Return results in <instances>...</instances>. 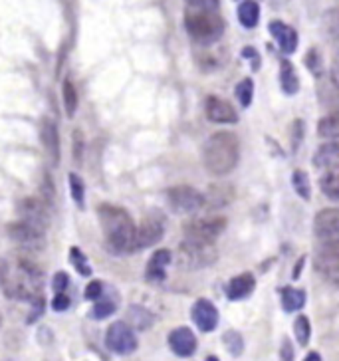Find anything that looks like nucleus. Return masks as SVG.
I'll use <instances>...</instances> for the list:
<instances>
[{
    "label": "nucleus",
    "mask_w": 339,
    "mask_h": 361,
    "mask_svg": "<svg viewBox=\"0 0 339 361\" xmlns=\"http://www.w3.org/2000/svg\"><path fill=\"white\" fill-rule=\"evenodd\" d=\"M256 288V280L250 272H244V274H238L234 276L228 284H226V298L233 300V302H238V300H244L248 298Z\"/></svg>",
    "instance_id": "20"
},
{
    "label": "nucleus",
    "mask_w": 339,
    "mask_h": 361,
    "mask_svg": "<svg viewBox=\"0 0 339 361\" xmlns=\"http://www.w3.org/2000/svg\"><path fill=\"white\" fill-rule=\"evenodd\" d=\"M62 97H64V107L68 117L75 116V109H78V92H75V85L72 84V80H66L62 85Z\"/></svg>",
    "instance_id": "29"
},
{
    "label": "nucleus",
    "mask_w": 339,
    "mask_h": 361,
    "mask_svg": "<svg viewBox=\"0 0 339 361\" xmlns=\"http://www.w3.org/2000/svg\"><path fill=\"white\" fill-rule=\"evenodd\" d=\"M238 20L244 28H254L260 20V6L256 0H244L238 6Z\"/></svg>",
    "instance_id": "25"
},
{
    "label": "nucleus",
    "mask_w": 339,
    "mask_h": 361,
    "mask_svg": "<svg viewBox=\"0 0 339 361\" xmlns=\"http://www.w3.org/2000/svg\"><path fill=\"white\" fill-rule=\"evenodd\" d=\"M319 189L328 199L339 201V165H329L319 179Z\"/></svg>",
    "instance_id": "22"
},
{
    "label": "nucleus",
    "mask_w": 339,
    "mask_h": 361,
    "mask_svg": "<svg viewBox=\"0 0 339 361\" xmlns=\"http://www.w3.org/2000/svg\"><path fill=\"white\" fill-rule=\"evenodd\" d=\"M339 161V137L338 139H328L323 145H319V149L314 155V163L318 167H329V165H335Z\"/></svg>",
    "instance_id": "21"
},
{
    "label": "nucleus",
    "mask_w": 339,
    "mask_h": 361,
    "mask_svg": "<svg viewBox=\"0 0 339 361\" xmlns=\"http://www.w3.org/2000/svg\"><path fill=\"white\" fill-rule=\"evenodd\" d=\"M191 8H204V11H216L218 0H187Z\"/></svg>",
    "instance_id": "42"
},
{
    "label": "nucleus",
    "mask_w": 339,
    "mask_h": 361,
    "mask_svg": "<svg viewBox=\"0 0 339 361\" xmlns=\"http://www.w3.org/2000/svg\"><path fill=\"white\" fill-rule=\"evenodd\" d=\"M304 361H321V357H319V353L318 351H309L306 355V360Z\"/></svg>",
    "instance_id": "46"
},
{
    "label": "nucleus",
    "mask_w": 339,
    "mask_h": 361,
    "mask_svg": "<svg viewBox=\"0 0 339 361\" xmlns=\"http://www.w3.org/2000/svg\"><path fill=\"white\" fill-rule=\"evenodd\" d=\"M165 233V224L163 219L151 214L147 219H143V223L137 226V233H135V250L141 248H149V246L157 245Z\"/></svg>",
    "instance_id": "12"
},
{
    "label": "nucleus",
    "mask_w": 339,
    "mask_h": 361,
    "mask_svg": "<svg viewBox=\"0 0 339 361\" xmlns=\"http://www.w3.org/2000/svg\"><path fill=\"white\" fill-rule=\"evenodd\" d=\"M294 336H296L297 343L302 348H306L309 343V338H312V324L307 316H297L296 322H294Z\"/></svg>",
    "instance_id": "30"
},
{
    "label": "nucleus",
    "mask_w": 339,
    "mask_h": 361,
    "mask_svg": "<svg viewBox=\"0 0 339 361\" xmlns=\"http://www.w3.org/2000/svg\"><path fill=\"white\" fill-rule=\"evenodd\" d=\"M280 84H282V90L286 92L288 96H294L300 90V80H297L296 70L288 60H282V64H280Z\"/></svg>",
    "instance_id": "24"
},
{
    "label": "nucleus",
    "mask_w": 339,
    "mask_h": 361,
    "mask_svg": "<svg viewBox=\"0 0 339 361\" xmlns=\"http://www.w3.org/2000/svg\"><path fill=\"white\" fill-rule=\"evenodd\" d=\"M167 201L175 213H197L204 207V195L189 185H177L167 191Z\"/></svg>",
    "instance_id": "8"
},
{
    "label": "nucleus",
    "mask_w": 339,
    "mask_h": 361,
    "mask_svg": "<svg viewBox=\"0 0 339 361\" xmlns=\"http://www.w3.org/2000/svg\"><path fill=\"white\" fill-rule=\"evenodd\" d=\"M331 82L335 84V87H339V52L333 56V60H331Z\"/></svg>",
    "instance_id": "44"
},
{
    "label": "nucleus",
    "mask_w": 339,
    "mask_h": 361,
    "mask_svg": "<svg viewBox=\"0 0 339 361\" xmlns=\"http://www.w3.org/2000/svg\"><path fill=\"white\" fill-rule=\"evenodd\" d=\"M185 28L195 42L214 44L224 34V20L214 11L189 8L185 14Z\"/></svg>",
    "instance_id": "4"
},
{
    "label": "nucleus",
    "mask_w": 339,
    "mask_h": 361,
    "mask_svg": "<svg viewBox=\"0 0 339 361\" xmlns=\"http://www.w3.org/2000/svg\"><path fill=\"white\" fill-rule=\"evenodd\" d=\"M84 296L85 300H92V302L99 300V298L104 296V282H101V280H94V282H90L87 288H85Z\"/></svg>",
    "instance_id": "37"
},
{
    "label": "nucleus",
    "mask_w": 339,
    "mask_h": 361,
    "mask_svg": "<svg viewBox=\"0 0 339 361\" xmlns=\"http://www.w3.org/2000/svg\"><path fill=\"white\" fill-rule=\"evenodd\" d=\"M223 341H224V345H226V350L230 351L234 357H238V355L242 353L244 340H242V336H240L238 331H234V329L226 331V334L223 336Z\"/></svg>",
    "instance_id": "34"
},
{
    "label": "nucleus",
    "mask_w": 339,
    "mask_h": 361,
    "mask_svg": "<svg viewBox=\"0 0 339 361\" xmlns=\"http://www.w3.org/2000/svg\"><path fill=\"white\" fill-rule=\"evenodd\" d=\"M240 159V143L230 131H218L207 139L202 149V161L207 171L214 177H224L234 171Z\"/></svg>",
    "instance_id": "2"
},
{
    "label": "nucleus",
    "mask_w": 339,
    "mask_h": 361,
    "mask_svg": "<svg viewBox=\"0 0 339 361\" xmlns=\"http://www.w3.org/2000/svg\"><path fill=\"white\" fill-rule=\"evenodd\" d=\"M82 151H84V137H82L80 129H75L74 131V161L75 163H80V159H82Z\"/></svg>",
    "instance_id": "41"
},
{
    "label": "nucleus",
    "mask_w": 339,
    "mask_h": 361,
    "mask_svg": "<svg viewBox=\"0 0 339 361\" xmlns=\"http://www.w3.org/2000/svg\"><path fill=\"white\" fill-rule=\"evenodd\" d=\"M323 28L333 40H339V8H331L323 14Z\"/></svg>",
    "instance_id": "35"
},
{
    "label": "nucleus",
    "mask_w": 339,
    "mask_h": 361,
    "mask_svg": "<svg viewBox=\"0 0 339 361\" xmlns=\"http://www.w3.org/2000/svg\"><path fill=\"white\" fill-rule=\"evenodd\" d=\"M292 185H294V191H296L304 201H309L312 189H309V179H307L306 171H294V173H292Z\"/></svg>",
    "instance_id": "31"
},
{
    "label": "nucleus",
    "mask_w": 339,
    "mask_h": 361,
    "mask_svg": "<svg viewBox=\"0 0 339 361\" xmlns=\"http://www.w3.org/2000/svg\"><path fill=\"white\" fill-rule=\"evenodd\" d=\"M236 97L240 102V106L248 107L252 104V97H254V82L250 78L242 80L240 84L236 85Z\"/></svg>",
    "instance_id": "32"
},
{
    "label": "nucleus",
    "mask_w": 339,
    "mask_h": 361,
    "mask_svg": "<svg viewBox=\"0 0 339 361\" xmlns=\"http://www.w3.org/2000/svg\"><path fill=\"white\" fill-rule=\"evenodd\" d=\"M169 348L179 357H191L197 351V336L191 328H177L169 334Z\"/></svg>",
    "instance_id": "15"
},
{
    "label": "nucleus",
    "mask_w": 339,
    "mask_h": 361,
    "mask_svg": "<svg viewBox=\"0 0 339 361\" xmlns=\"http://www.w3.org/2000/svg\"><path fill=\"white\" fill-rule=\"evenodd\" d=\"M306 64H307V68H312V70H314V74L316 75L321 74V72H319V68H321V60H319L318 50H312V52L307 54Z\"/></svg>",
    "instance_id": "40"
},
{
    "label": "nucleus",
    "mask_w": 339,
    "mask_h": 361,
    "mask_svg": "<svg viewBox=\"0 0 339 361\" xmlns=\"http://www.w3.org/2000/svg\"><path fill=\"white\" fill-rule=\"evenodd\" d=\"M8 236H11L12 243H16L26 250H42L46 246V231L24 223V221L8 224Z\"/></svg>",
    "instance_id": "9"
},
{
    "label": "nucleus",
    "mask_w": 339,
    "mask_h": 361,
    "mask_svg": "<svg viewBox=\"0 0 339 361\" xmlns=\"http://www.w3.org/2000/svg\"><path fill=\"white\" fill-rule=\"evenodd\" d=\"M70 260H72L74 268L82 274V276H92V266H90L85 255L78 248V246H74V248L70 250Z\"/></svg>",
    "instance_id": "33"
},
{
    "label": "nucleus",
    "mask_w": 339,
    "mask_h": 361,
    "mask_svg": "<svg viewBox=\"0 0 339 361\" xmlns=\"http://www.w3.org/2000/svg\"><path fill=\"white\" fill-rule=\"evenodd\" d=\"M128 324L131 328L149 329L153 326V322H155V316L147 308H143V306H131L128 310Z\"/></svg>",
    "instance_id": "26"
},
{
    "label": "nucleus",
    "mask_w": 339,
    "mask_h": 361,
    "mask_svg": "<svg viewBox=\"0 0 339 361\" xmlns=\"http://www.w3.org/2000/svg\"><path fill=\"white\" fill-rule=\"evenodd\" d=\"M6 274H8V266H6V262H4V260L0 258V284L4 282Z\"/></svg>",
    "instance_id": "45"
},
{
    "label": "nucleus",
    "mask_w": 339,
    "mask_h": 361,
    "mask_svg": "<svg viewBox=\"0 0 339 361\" xmlns=\"http://www.w3.org/2000/svg\"><path fill=\"white\" fill-rule=\"evenodd\" d=\"M282 306L286 312H297L306 306V292L300 290V288H292L286 286L282 288Z\"/></svg>",
    "instance_id": "23"
},
{
    "label": "nucleus",
    "mask_w": 339,
    "mask_h": 361,
    "mask_svg": "<svg viewBox=\"0 0 339 361\" xmlns=\"http://www.w3.org/2000/svg\"><path fill=\"white\" fill-rule=\"evenodd\" d=\"M204 111L207 117L214 121V123H236L238 121V114L228 102H224L221 97L209 96L207 104H204Z\"/></svg>",
    "instance_id": "16"
},
{
    "label": "nucleus",
    "mask_w": 339,
    "mask_h": 361,
    "mask_svg": "<svg viewBox=\"0 0 339 361\" xmlns=\"http://www.w3.org/2000/svg\"><path fill=\"white\" fill-rule=\"evenodd\" d=\"M314 268L323 276H339V240L319 245L314 256Z\"/></svg>",
    "instance_id": "10"
},
{
    "label": "nucleus",
    "mask_w": 339,
    "mask_h": 361,
    "mask_svg": "<svg viewBox=\"0 0 339 361\" xmlns=\"http://www.w3.org/2000/svg\"><path fill=\"white\" fill-rule=\"evenodd\" d=\"M139 341L128 322H113L106 331V348L117 355H131L137 350Z\"/></svg>",
    "instance_id": "7"
},
{
    "label": "nucleus",
    "mask_w": 339,
    "mask_h": 361,
    "mask_svg": "<svg viewBox=\"0 0 339 361\" xmlns=\"http://www.w3.org/2000/svg\"><path fill=\"white\" fill-rule=\"evenodd\" d=\"M70 304H72V300L68 294H56L52 300V310L54 312H66V310L70 308Z\"/></svg>",
    "instance_id": "39"
},
{
    "label": "nucleus",
    "mask_w": 339,
    "mask_h": 361,
    "mask_svg": "<svg viewBox=\"0 0 339 361\" xmlns=\"http://www.w3.org/2000/svg\"><path fill=\"white\" fill-rule=\"evenodd\" d=\"M117 310V296H101L99 300H96V306L92 310V318L96 319H106L109 318L113 312Z\"/></svg>",
    "instance_id": "28"
},
{
    "label": "nucleus",
    "mask_w": 339,
    "mask_h": 361,
    "mask_svg": "<svg viewBox=\"0 0 339 361\" xmlns=\"http://www.w3.org/2000/svg\"><path fill=\"white\" fill-rule=\"evenodd\" d=\"M270 34L274 36V40L280 46V50L284 54H294L297 48V32L288 26L286 22L282 20H272L268 26Z\"/></svg>",
    "instance_id": "18"
},
{
    "label": "nucleus",
    "mask_w": 339,
    "mask_h": 361,
    "mask_svg": "<svg viewBox=\"0 0 339 361\" xmlns=\"http://www.w3.org/2000/svg\"><path fill=\"white\" fill-rule=\"evenodd\" d=\"M40 135H42V143L48 159L52 165H58V161H60V135H58V128L52 119H44Z\"/></svg>",
    "instance_id": "19"
},
{
    "label": "nucleus",
    "mask_w": 339,
    "mask_h": 361,
    "mask_svg": "<svg viewBox=\"0 0 339 361\" xmlns=\"http://www.w3.org/2000/svg\"><path fill=\"white\" fill-rule=\"evenodd\" d=\"M18 213H20V221L32 224V226H38L42 231H46L48 224H50V214H48L46 202L36 199V197L24 199L20 202V207H18Z\"/></svg>",
    "instance_id": "13"
},
{
    "label": "nucleus",
    "mask_w": 339,
    "mask_h": 361,
    "mask_svg": "<svg viewBox=\"0 0 339 361\" xmlns=\"http://www.w3.org/2000/svg\"><path fill=\"white\" fill-rule=\"evenodd\" d=\"M97 216H99V223H101L107 245L111 250H116L119 255L135 250L137 226L123 209L113 207V204H101L97 211Z\"/></svg>",
    "instance_id": "1"
},
{
    "label": "nucleus",
    "mask_w": 339,
    "mask_h": 361,
    "mask_svg": "<svg viewBox=\"0 0 339 361\" xmlns=\"http://www.w3.org/2000/svg\"><path fill=\"white\" fill-rule=\"evenodd\" d=\"M4 294L18 302H36L42 298V272L32 262H20L14 274H6Z\"/></svg>",
    "instance_id": "3"
},
{
    "label": "nucleus",
    "mask_w": 339,
    "mask_h": 361,
    "mask_svg": "<svg viewBox=\"0 0 339 361\" xmlns=\"http://www.w3.org/2000/svg\"><path fill=\"white\" fill-rule=\"evenodd\" d=\"M318 135L321 139H338L339 137V111L338 114H329L323 119H319Z\"/></svg>",
    "instance_id": "27"
},
{
    "label": "nucleus",
    "mask_w": 339,
    "mask_h": 361,
    "mask_svg": "<svg viewBox=\"0 0 339 361\" xmlns=\"http://www.w3.org/2000/svg\"><path fill=\"white\" fill-rule=\"evenodd\" d=\"M0 328H2V316H0Z\"/></svg>",
    "instance_id": "48"
},
{
    "label": "nucleus",
    "mask_w": 339,
    "mask_h": 361,
    "mask_svg": "<svg viewBox=\"0 0 339 361\" xmlns=\"http://www.w3.org/2000/svg\"><path fill=\"white\" fill-rule=\"evenodd\" d=\"M70 189H72V197H74V201L80 204V207H84V195H85V187H84V180L80 179L75 173L70 175Z\"/></svg>",
    "instance_id": "36"
},
{
    "label": "nucleus",
    "mask_w": 339,
    "mask_h": 361,
    "mask_svg": "<svg viewBox=\"0 0 339 361\" xmlns=\"http://www.w3.org/2000/svg\"><path fill=\"white\" fill-rule=\"evenodd\" d=\"M314 233L321 243H331L339 240V209H323L316 214L314 219Z\"/></svg>",
    "instance_id": "11"
},
{
    "label": "nucleus",
    "mask_w": 339,
    "mask_h": 361,
    "mask_svg": "<svg viewBox=\"0 0 339 361\" xmlns=\"http://www.w3.org/2000/svg\"><path fill=\"white\" fill-rule=\"evenodd\" d=\"M68 286H70V276L66 272H56L52 280L54 294H64Z\"/></svg>",
    "instance_id": "38"
},
{
    "label": "nucleus",
    "mask_w": 339,
    "mask_h": 361,
    "mask_svg": "<svg viewBox=\"0 0 339 361\" xmlns=\"http://www.w3.org/2000/svg\"><path fill=\"white\" fill-rule=\"evenodd\" d=\"M173 262V255L167 248H159L157 252H153V256L149 258L147 268H145V280L159 284L167 276V266Z\"/></svg>",
    "instance_id": "17"
},
{
    "label": "nucleus",
    "mask_w": 339,
    "mask_h": 361,
    "mask_svg": "<svg viewBox=\"0 0 339 361\" xmlns=\"http://www.w3.org/2000/svg\"><path fill=\"white\" fill-rule=\"evenodd\" d=\"M207 361H221V360H218L216 355H209V357H207Z\"/></svg>",
    "instance_id": "47"
},
{
    "label": "nucleus",
    "mask_w": 339,
    "mask_h": 361,
    "mask_svg": "<svg viewBox=\"0 0 339 361\" xmlns=\"http://www.w3.org/2000/svg\"><path fill=\"white\" fill-rule=\"evenodd\" d=\"M280 357H282V361H294V350H292V343H290V340H284V343H282Z\"/></svg>",
    "instance_id": "43"
},
{
    "label": "nucleus",
    "mask_w": 339,
    "mask_h": 361,
    "mask_svg": "<svg viewBox=\"0 0 339 361\" xmlns=\"http://www.w3.org/2000/svg\"><path fill=\"white\" fill-rule=\"evenodd\" d=\"M226 228V219L224 216H202V219H192L185 223L183 233L187 240H197V243H214Z\"/></svg>",
    "instance_id": "6"
},
{
    "label": "nucleus",
    "mask_w": 339,
    "mask_h": 361,
    "mask_svg": "<svg viewBox=\"0 0 339 361\" xmlns=\"http://www.w3.org/2000/svg\"><path fill=\"white\" fill-rule=\"evenodd\" d=\"M216 248L214 243H197V240H183L179 246V266L185 270H201L216 262Z\"/></svg>",
    "instance_id": "5"
},
{
    "label": "nucleus",
    "mask_w": 339,
    "mask_h": 361,
    "mask_svg": "<svg viewBox=\"0 0 339 361\" xmlns=\"http://www.w3.org/2000/svg\"><path fill=\"white\" fill-rule=\"evenodd\" d=\"M191 318L197 328L204 331V334H209V331H214L216 326H218V310H216V306L212 304L211 300L201 298L192 306Z\"/></svg>",
    "instance_id": "14"
}]
</instances>
